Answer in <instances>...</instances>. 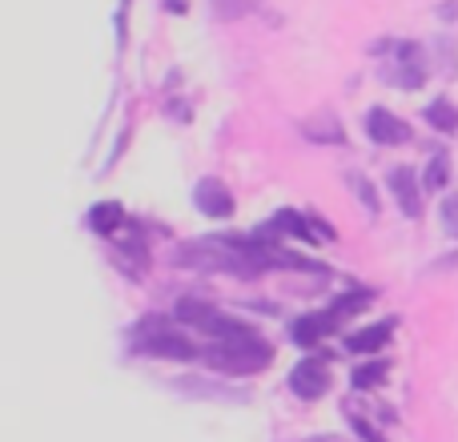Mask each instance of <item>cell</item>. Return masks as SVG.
<instances>
[{
	"mask_svg": "<svg viewBox=\"0 0 458 442\" xmlns=\"http://www.w3.org/2000/svg\"><path fill=\"white\" fill-rule=\"evenodd\" d=\"M269 261H285L277 253H261L253 245L242 242H222V237H209V242H193L177 250V266H193V269H229V274H253V269L269 266Z\"/></svg>",
	"mask_w": 458,
	"mask_h": 442,
	"instance_id": "1",
	"label": "cell"
},
{
	"mask_svg": "<svg viewBox=\"0 0 458 442\" xmlns=\"http://www.w3.org/2000/svg\"><path fill=\"white\" fill-rule=\"evenodd\" d=\"M206 362L222 374H253L269 362V346L261 338H253V342H217L214 350H206Z\"/></svg>",
	"mask_w": 458,
	"mask_h": 442,
	"instance_id": "2",
	"label": "cell"
},
{
	"mask_svg": "<svg viewBox=\"0 0 458 442\" xmlns=\"http://www.w3.org/2000/svg\"><path fill=\"white\" fill-rule=\"evenodd\" d=\"M137 350L157 354V358H177V362L201 354V350L193 346L185 334H177L174 326H165V322H141V326H137Z\"/></svg>",
	"mask_w": 458,
	"mask_h": 442,
	"instance_id": "3",
	"label": "cell"
},
{
	"mask_svg": "<svg viewBox=\"0 0 458 442\" xmlns=\"http://www.w3.org/2000/svg\"><path fill=\"white\" fill-rule=\"evenodd\" d=\"M382 77H386L394 89H419L422 81H427V56H422V48L411 45V40L390 45V56H386V64H382Z\"/></svg>",
	"mask_w": 458,
	"mask_h": 442,
	"instance_id": "4",
	"label": "cell"
},
{
	"mask_svg": "<svg viewBox=\"0 0 458 442\" xmlns=\"http://www.w3.org/2000/svg\"><path fill=\"white\" fill-rule=\"evenodd\" d=\"M290 390L298 398H306V403L322 398L326 390H330V370H326L322 358H301V362L290 370Z\"/></svg>",
	"mask_w": 458,
	"mask_h": 442,
	"instance_id": "5",
	"label": "cell"
},
{
	"mask_svg": "<svg viewBox=\"0 0 458 442\" xmlns=\"http://www.w3.org/2000/svg\"><path fill=\"white\" fill-rule=\"evenodd\" d=\"M366 133H370V141H378V145H406L411 141V125H406L403 117H394V113H386V109H370V117H366Z\"/></svg>",
	"mask_w": 458,
	"mask_h": 442,
	"instance_id": "6",
	"label": "cell"
},
{
	"mask_svg": "<svg viewBox=\"0 0 458 442\" xmlns=\"http://www.w3.org/2000/svg\"><path fill=\"white\" fill-rule=\"evenodd\" d=\"M390 193L398 198V206H403L406 217H419L422 214V198H419V177H414V169L398 166L394 174H390Z\"/></svg>",
	"mask_w": 458,
	"mask_h": 442,
	"instance_id": "7",
	"label": "cell"
},
{
	"mask_svg": "<svg viewBox=\"0 0 458 442\" xmlns=\"http://www.w3.org/2000/svg\"><path fill=\"white\" fill-rule=\"evenodd\" d=\"M193 201H198V209H201V214H209V217H229V214H233V198H229V190L222 182H214V177L198 182Z\"/></svg>",
	"mask_w": 458,
	"mask_h": 442,
	"instance_id": "8",
	"label": "cell"
},
{
	"mask_svg": "<svg viewBox=\"0 0 458 442\" xmlns=\"http://www.w3.org/2000/svg\"><path fill=\"white\" fill-rule=\"evenodd\" d=\"M301 133L310 137V141H322V145H342V125L338 117H330V113H322V117H310L306 125H301Z\"/></svg>",
	"mask_w": 458,
	"mask_h": 442,
	"instance_id": "9",
	"label": "cell"
},
{
	"mask_svg": "<svg viewBox=\"0 0 458 442\" xmlns=\"http://www.w3.org/2000/svg\"><path fill=\"white\" fill-rule=\"evenodd\" d=\"M427 121L438 129V133H451V129H458V109L446 97H438V101L427 105Z\"/></svg>",
	"mask_w": 458,
	"mask_h": 442,
	"instance_id": "10",
	"label": "cell"
},
{
	"mask_svg": "<svg viewBox=\"0 0 458 442\" xmlns=\"http://www.w3.org/2000/svg\"><path fill=\"white\" fill-rule=\"evenodd\" d=\"M121 221H125V214H121L117 201H105V206H93V209H89V225L101 229V234H113Z\"/></svg>",
	"mask_w": 458,
	"mask_h": 442,
	"instance_id": "11",
	"label": "cell"
},
{
	"mask_svg": "<svg viewBox=\"0 0 458 442\" xmlns=\"http://www.w3.org/2000/svg\"><path fill=\"white\" fill-rule=\"evenodd\" d=\"M386 338H390V326H370V330L350 334L346 346H350V350H358V354H370V350H378Z\"/></svg>",
	"mask_w": 458,
	"mask_h": 442,
	"instance_id": "12",
	"label": "cell"
},
{
	"mask_svg": "<svg viewBox=\"0 0 458 442\" xmlns=\"http://www.w3.org/2000/svg\"><path fill=\"white\" fill-rule=\"evenodd\" d=\"M253 4H258V0H214V13L222 16V21H237V16H245Z\"/></svg>",
	"mask_w": 458,
	"mask_h": 442,
	"instance_id": "13",
	"label": "cell"
},
{
	"mask_svg": "<svg viewBox=\"0 0 458 442\" xmlns=\"http://www.w3.org/2000/svg\"><path fill=\"white\" fill-rule=\"evenodd\" d=\"M427 185H430V190H443V185H446V157H443V153H438V157L430 161V169H427Z\"/></svg>",
	"mask_w": 458,
	"mask_h": 442,
	"instance_id": "14",
	"label": "cell"
},
{
	"mask_svg": "<svg viewBox=\"0 0 458 442\" xmlns=\"http://www.w3.org/2000/svg\"><path fill=\"white\" fill-rule=\"evenodd\" d=\"M443 225L451 237H458V193H451V198L443 201Z\"/></svg>",
	"mask_w": 458,
	"mask_h": 442,
	"instance_id": "15",
	"label": "cell"
},
{
	"mask_svg": "<svg viewBox=\"0 0 458 442\" xmlns=\"http://www.w3.org/2000/svg\"><path fill=\"white\" fill-rule=\"evenodd\" d=\"M382 374H386L382 366H362V370H354V387H374Z\"/></svg>",
	"mask_w": 458,
	"mask_h": 442,
	"instance_id": "16",
	"label": "cell"
},
{
	"mask_svg": "<svg viewBox=\"0 0 458 442\" xmlns=\"http://www.w3.org/2000/svg\"><path fill=\"white\" fill-rule=\"evenodd\" d=\"M350 182H354V190H358V193H362V198H366V206L374 209V193H370V185H366V177H350Z\"/></svg>",
	"mask_w": 458,
	"mask_h": 442,
	"instance_id": "17",
	"label": "cell"
},
{
	"mask_svg": "<svg viewBox=\"0 0 458 442\" xmlns=\"http://www.w3.org/2000/svg\"><path fill=\"white\" fill-rule=\"evenodd\" d=\"M322 442H342V438H334V435H330V438H322Z\"/></svg>",
	"mask_w": 458,
	"mask_h": 442,
	"instance_id": "18",
	"label": "cell"
}]
</instances>
